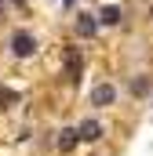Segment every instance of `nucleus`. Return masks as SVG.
Instances as JSON below:
<instances>
[{"mask_svg":"<svg viewBox=\"0 0 153 156\" xmlns=\"http://www.w3.org/2000/svg\"><path fill=\"white\" fill-rule=\"evenodd\" d=\"M76 134H80V142H99V138H102V123H99V120H80Z\"/></svg>","mask_w":153,"mask_h":156,"instance_id":"39448f33","label":"nucleus"},{"mask_svg":"<svg viewBox=\"0 0 153 156\" xmlns=\"http://www.w3.org/2000/svg\"><path fill=\"white\" fill-rule=\"evenodd\" d=\"M95 33H99V18L80 11V15H76V37H80V40H91Z\"/></svg>","mask_w":153,"mask_h":156,"instance_id":"20e7f679","label":"nucleus"},{"mask_svg":"<svg viewBox=\"0 0 153 156\" xmlns=\"http://www.w3.org/2000/svg\"><path fill=\"white\" fill-rule=\"evenodd\" d=\"M128 91H131L135 98H139V94H146V91H150V76H135L131 83H128Z\"/></svg>","mask_w":153,"mask_h":156,"instance_id":"1a4fd4ad","label":"nucleus"},{"mask_svg":"<svg viewBox=\"0 0 153 156\" xmlns=\"http://www.w3.org/2000/svg\"><path fill=\"white\" fill-rule=\"evenodd\" d=\"M150 18H153V4H150Z\"/></svg>","mask_w":153,"mask_h":156,"instance_id":"9b49d317","label":"nucleus"},{"mask_svg":"<svg viewBox=\"0 0 153 156\" xmlns=\"http://www.w3.org/2000/svg\"><path fill=\"white\" fill-rule=\"evenodd\" d=\"M80 73H84V58L76 47H66V80L69 83H80Z\"/></svg>","mask_w":153,"mask_h":156,"instance_id":"7ed1b4c3","label":"nucleus"},{"mask_svg":"<svg viewBox=\"0 0 153 156\" xmlns=\"http://www.w3.org/2000/svg\"><path fill=\"white\" fill-rule=\"evenodd\" d=\"M22 98H18V91H11V87H4L0 83V109H11V105H18Z\"/></svg>","mask_w":153,"mask_h":156,"instance_id":"6e6552de","label":"nucleus"},{"mask_svg":"<svg viewBox=\"0 0 153 156\" xmlns=\"http://www.w3.org/2000/svg\"><path fill=\"white\" fill-rule=\"evenodd\" d=\"M0 15H4V0H0Z\"/></svg>","mask_w":153,"mask_h":156,"instance_id":"9d476101","label":"nucleus"},{"mask_svg":"<svg viewBox=\"0 0 153 156\" xmlns=\"http://www.w3.org/2000/svg\"><path fill=\"white\" fill-rule=\"evenodd\" d=\"M99 22H102V26H117V22H120V4H106V7L99 11Z\"/></svg>","mask_w":153,"mask_h":156,"instance_id":"423d86ee","label":"nucleus"},{"mask_svg":"<svg viewBox=\"0 0 153 156\" xmlns=\"http://www.w3.org/2000/svg\"><path fill=\"white\" fill-rule=\"evenodd\" d=\"M76 142H80V134H76V127H66L62 134H58V145L69 153V149H76Z\"/></svg>","mask_w":153,"mask_h":156,"instance_id":"0eeeda50","label":"nucleus"},{"mask_svg":"<svg viewBox=\"0 0 153 156\" xmlns=\"http://www.w3.org/2000/svg\"><path fill=\"white\" fill-rule=\"evenodd\" d=\"M117 102V87L113 83H95V91H91V105L95 109H110Z\"/></svg>","mask_w":153,"mask_h":156,"instance_id":"f03ea898","label":"nucleus"},{"mask_svg":"<svg viewBox=\"0 0 153 156\" xmlns=\"http://www.w3.org/2000/svg\"><path fill=\"white\" fill-rule=\"evenodd\" d=\"M11 55L15 58H33L37 55V37L33 33H22V29L11 33Z\"/></svg>","mask_w":153,"mask_h":156,"instance_id":"f257e3e1","label":"nucleus"}]
</instances>
